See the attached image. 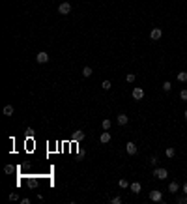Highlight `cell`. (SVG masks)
I'll use <instances>...</instances> for the list:
<instances>
[{"label": "cell", "mask_w": 187, "mask_h": 204, "mask_svg": "<svg viewBox=\"0 0 187 204\" xmlns=\"http://www.w3.org/2000/svg\"><path fill=\"white\" fill-rule=\"evenodd\" d=\"M153 178H157V180H167V178H169V170L163 169V167H157L155 170H153Z\"/></svg>", "instance_id": "1"}, {"label": "cell", "mask_w": 187, "mask_h": 204, "mask_svg": "<svg viewBox=\"0 0 187 204\" xmlns=\"http://www.w3.org/2000/svg\"><path fill=\"white\" fill-rule=\"evenodd\" d=\"M150 200H153V202H161V200H163V193H161L159 189L150 191Z\"/></svg>", "instance_id": "2"}, {"label": "cell", "mask_w": 187, "mask_h": 204, "mask_svg": "<svg viewBox=\"0 0 187 204\" xmlns=\"http://www.w3.org/2000/svg\"><path fill=\"white\" fill-rule=\"evenodd\" d=\"M58 12H60L62 15H68V13H71V4H69V2H62V4L58 6Z\"/></svg>", "instance_id": "3"}, {"label": "cell", "mask_w": 187, "mask_h": 204, "mask_svg": "<svg viewBox=\"0 0 187 204\" xmlns=\"http://www.w3.org/2000/svg\"><path fill=\"white\" fill-rule=\"evenodd\" d=\"M150 38H152L153 41L161 39V38H163V30H161V28H152V30H150Z\"/></svg>", "instance_id": "4"}, {"label": "cell", "mask_w": 187, "mask_h": 204, "mask_svg": "<svg viewBox=\"0 0 187 204\" xmlns=\"http://www.w3.org/2000/svg\"><path fill=\"white\" fill-rule=\"evenodd\" d=\"M131 95H133V99H142V98H144V90H142V88H133V92H131Z\"/></svg>", "instance_id": "5"}, {"label": "cell", "mask_w": 187, "mask_h": 204, "mask_svg": "<svg viewBox=\"0 0 187 204\" xmlns=\"http://www.w3.org/2000/svg\"><path fill=\"white\" fill-rule=\"evenodd\" d=\"M36 62L38 64H47L49 62V55H47V52H38V56H36Z\"/></svg>", "instance_id": "6"}, {"label": "cell", "mask_w": 187, "mask_h": 204, "mask_svg": "<svg viewBox=\"0 0 187 204\" xmlns=\"http://www.w3.org/2000/svg\"><path fill=\"white\" fill-rule=\"evenodd\" d=\"M125 152H127L129 156H135V154L139 152V150H137V144H135V142H127V144H125Z\"/></svg>", "instance_id": "7"}, {"label": "cell", "mask_w": 187, "mask_h": 204, "mask_svg": "<svg viewBox=\"0 0 187 204\" xmlns=\"http://www.w3.org/2000/svg\"><path fill=\"white\" fill-rule=\"evenodd\" d=\"M127 122H129V118H127V114H118V118H116V124L118 125H127Z\"/></svg>", "instance_id": "8"}, {"label": "cell", "mask_w": 187, "mask_h": 204, "mask_svg": "<svg viewBox=\"0 0 187 204\" xmlns=\"http://www.w3.org/2000/svg\"><path fill=\"white\" fill-rule=\"evenodd\" d=\"M178 189H180V184H178V182H170V184H169V193H172V195H176V193H178Z\"/></svg>", "instance_id": "9"}, {"label": "cell", "mask_w": 187, "mask_h": 204, "mask_svg": "<svg viewBox=\"0 0 187 204\" xmlns=\"http://www.w3.org/2000/svg\"><path fill=\"white\" fill-rule=\"evenodd\" d=\"M111 133H109V131H103L101 133V137H99V141H101V144H107V142H111Z\"/></svg>", "instance_id": "10"}, {"label": "cell", "mask_w": 187, "mask_h": 204, "mask_svg": "<svg viewBox=\"0 0 187 204\" xmlns=\"http://www.w3.org/2000/svg\"><path fill=\"white\" fill-rule=\"evenodd\" d=\"M129 187H131V191H133L135 195H139V193H140V189H142V186L139 184V182H131V184H129Z\"/></svg>", "instance_id": "11"}, {"label": "cell", "mask_w": 187, "mask_h": 204, "mask_svg": "<svg viewBox=\"0 0 187 204\" xmlns=\"http://www.w3.org/2000/svg\"><path fill=\"white\" fill-rule=\"evenodd\" d=\"M26 186H28L30 189H36V187L39 186V182H38L36 178H26Z\"/></svg>", "instance_id": "12"}, {"label": "cell", "mask_w": 187, "mask_h": 204, "mask_svg": "<svg viewBox=\"0 0 187 204\" xmlns=\"http://www.w3.org/2000/svg\"><path fill=\"white\" fill-rule=\"evenodd\" d=\"M82 139H84V133H82V129H77V131L73 133V141H77V142H79V141H82Z\"/></svg>", "instance_id": "13"}, {"label": "cell", "mask_w": 187, "mask_h": 204, "mask_svg": "<svg viewBox=\"0 0 187 204\" xmlns=\"http://www.w3.org/2000/svg\"><path fill=\"white\" fill-rule=\"evenodd\" d=\"M111 125H112V122H111V120H107V118H105V120H101V127H103L105 131L111 129Z\"/></svg>", "instance_id": "14"}, {"label": "cell", "mask_w": 187, "mask_h": 204, "mask_svg": "<svg viewBox=\"0 0 187 204\" xmlns=\"http://www.w3.org/2000/svg\"><path fill=\"white\" fill-rule=\"evenodd\" d=\"M82 75H84L86 79L92 77V68H90V66H84V68H82Z\"/></svg>", "instance_id": "15"}, {"label": "cell", "mask_w": 187, "mask_h": 204, "mask_svg": "<svg viewBox=\"0 0 187 204\" xmlns=\"http://www.w3.org/2000/svg\"><path fill=\"white\" fill-rule=\"evenodd\" d=\"M13 111H15V109H13L12 105H6V107H4V114H6V116H12Z\"/></svg>", "instance_id": "16"}, {"label": "cell", "mask_w": 187, "mask_h": 204, "mask_svg": "<svg viewBox=\"0 0 187 204\" xmlns=\"http://www.w3.org/2000/svg\"><path fill=\"white\" fill-rule=\"evenodd\" d=\"M178 81L180 82H187V71H180L178 73Z\"/></svg>", "instance_id": "17"}, {"label": "cell", "mask_w": 187, "mask_h": 204, "mask_svg": "<svg viewBox=\"0 0 187 204\" xmlns=\"http://www.w3.org/2000/svg\"><path fill=\"white\" fill-rule=\"evenodd\" d=\"M172 90V82L167 81V82H163V92H170Z\"/></svg>", "instance_id": "18"}, {"label": "cell", "mask_w": 187, "mask_h": 204, "mask_svg": "<svg viewBox=\"0 0 187 204\" xmlns=\"http://www.w3.org/2000/svg\"><path fill=\"white\" fill-rule=\"evenodd\" d=\"M165 154H167V157H174L176 156V150L174 148H167V150H165Z\"/></svg>", "instance_id": "19"}, {"label": "cell", "mask_w": 187, "mask_h": 204, "mask_svg": "<svg viewBox=\"0 0 187 204\" xmlns=\"http://www.w3.org/2000/svg\"><path fill=\"white\" fill-rule=\"evenodd\" d=\"M101 88L103 90H111V81H103L101 82Z\"/></svg>", "instance_id": "20"}, {"label": "cell", "mask_w": 187, "mask_h": 204, "mask_svg": "<svg viewBox=\"0 0 187 204\" xmlns=\"http://www.w3.org/2000/svg\"><path fill=\"white\" fill-rule=\"evenodd\" d=\"M25 135H26L28 139H32V137H34V129H32V127H26V131H25Z\"/></svg>", "instance_id": "21"}, {"label": "cell", "mask_w": 187, "mask_h": 204, "mask_svg": "<svg viewBox=\"0 0 187 204\" xmlns=\"http://www.w3.org/2000/svg\"><path fill=\"white\" fill-rule=\"evenodd\" d=\"M135 79H137V75H133V73H129V75H125V81H127V82H133Z\"/></svg>", "instance_id": "22"}, {"label": "cell", "mask_w": 187, "mask_h": 204, "mask_svg": "<svg viewBox=\"0 0 187 204\" xmlns=\"http://www.w3.org/2000/svg\"><path fill=\"white\" fill-rule=\"evenodd\" d=\"M118 186L125 189V187H129V182H127V180H120V182H118Z\"/></svg>", "instance_id": "23"}, {"label": "cell", "mask_w": 187, "mask_h": 204, "mask_svg": "<svg viewBox=\"0 0 187 204\" xmlns=\"http://www.w3.org/2000/svg\"><path fill=\"white\" fill-rule=\"evenodd\" d=\"M4 172H6V174H12V172H13V167H12V165H6V167H4Z\"/></svg>", "instance_id": "24"}, {"label": "cell", "mask_w": 187, "mask_h": 204, "mask_svg": "<svg viewBox=\"0 0 187 204\" xmlns=\"http://www.w3.org/2000/svg\"><path fill=\"white\" fill-rule=\"evenodd\" d=\"M180 98H182L183 101H187V88H183V90L180 92Z\"/></svg>", "instance_id": "25"}, {"label": "cell", "mask_w": 187, "mask_h": 204, "mask_svg": "<svg viewBox=\"0 0 187 204\" xmlns=\"http://www.w3.org/2000/svg\"><path fill=\"white\" fill-rule=\"evenodd\" d=\"M176 202H178V204H187V197H178Z\"/></svg>", "instance_id": "26"}, {"label": "cell", "mask_w": 187, "mask_h": 204, "mask_svg": "<svg viewBox=\"0 0 187 204\" xmlns=\"http://www.w3.org/2000/svg\"><path fill=\"white\" fill-rule=\"evenodd\" d=\"M111 202L112 204H122V197H114V199H111Z\"/></svg>", "instance_id": "27"}, {"label": "cell", "mask_w": 187, "mask_h": 204, "mask_svg": "<svg viewBox=\"0 0 187 204\" xmlns=\"http://www.w3.org/2000/svg\"><path fill=\"white\" fill-rule=\"evenodd\" d=\"M77 159H84V150H79V152H77Z\"/></svg>", "instance_id": "28"}, {"label": "cell", "mask_w": 187, "mask_h": 204, "mask_svg": "<svg viewBox=\"0 0 187 204\" xmlns=\"http://www.w3.org/2000/svg\"><path fill=\"white\" fill-rule=\"evenodd\" d=\"M150 163H152V165H157V156H152V157H150Z\"/></svg>", "instance_id": "29"}, {"label": "cell", "mask_w": 187, "mask_h": 204, "mask_svg": "<svg viewBox=\"0 0 187 204\" xmlns=\"http://www.w3.org/2000/svg\"><path fill=\"white\" fill-rule=\"evenodd\" d=\"M19 202H21V204H30V199H28V197H25V199H19Z\"/></svg>", "instance_id": "30"}, {"label": "cell", "mask_w": 187, "mask_h": 204, "mask_svg": "<svg viewBox=\"0 0 187 204\" xmlns=\"http://www.w3.org/2000/svg\"><path fill=\"white\" fill-rule=\"evenodd\" d=\"M9 200H19V195H15V193H13V195H9Z\"/></svg>", "instance_id": "31"}, {"label": "cell", "mask_w": 187, "mask_h": 204, "mask_svg": "<svg viewBox=\"0 0 187 204\" xmlns=\"http://www.w3.org/2000/svg\"><path fill=\"white\" fill-rule=\"evenodd\" d=\"M183 195H187V180H185V184H183Z\"/></svg>", "instance_id": "32"}, {"label": "cell", "mask_w": 187, "mask_h": 204, "mask_svg": "<svg viewBox=\"0 0 187 204\" xmlns=\"http://www.w3.org/2000/svg\"><path fill=\"white\" fill-rule=\"evenodd\" d=\"M183 116H185V120H187V111H185V112H183Z\"/></svg>", "instance_id": "33"}]
</instances>
